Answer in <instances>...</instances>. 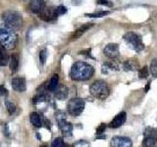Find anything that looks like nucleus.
I'll return each instance as SVG.
<instances>
[{
  "mask_svg": "<svg viewBox=\"0 0 157 147\" xmlns=\"http://www.w3.org/2000/svg\"><path fill=\"white\" fill-rule=\"evenodd\" d=\"M55 11H56V14H57V16H58V15H64V14L67 12V9H66V7H65L64 5H59V6L55 9Z\"/></svg>",
  "mask_w": 157,
  "mask_h": 147,
  "instance_id": "7c9ffc66",
  "label": "nucleus"
},
{
  "mask_svg": "<svg viewBox=\"0 0 157 147\" xmlns=\"http://www.w3.org/2000/svg\"><path fill=\"white\" fill-rule=\"evenodd\" d=\"M156 141H157V139H155L153 137L146 136V137H144L141 145H142V147H155Z\"/></svg>",
  "mask_w": 157,
  "mask_h": 147,
  "instance_id": "4be33fe9",
  "label": "nucleus"
},
{
  "mask_svg": "<svg viewBox=\"0 0 157 147\" xmlns=\"http://www.w3.org/2000/svg\"><path fill=\"white\" fill-rule=\"evenodd\" d=\"M103 53L106 57H108L111 60H116L119 58L120 56V50H119V46L116 43H109L107 44L104 49H103Z\"/></svg>",
  "mask_w": 157,
  "mask_h": 147,
  "instance_id": "6e6552de",
  "label": "nucleus"
},
{
  "mask_svg": "<svg viewBox=\"0 0 157 147\" xmlns=\"http://www.w3.org/2000/svg\"><path fill=\"white\" fill-rule=\"evenodd\" d=\"M2 19L4 21V24L7 27L13 29V30H18L22 26L23 20L22 16L15 11H7L3 13Z\"/></svg>",
  "mask_w": 157,
  "mask_h": 147,
  "instance_id": "7ed1b4c3",
  "label": "nucleus"
},
{
  "mask_svg": "<svg viewBox=\"0 0 157 147\" xmlns=\"http://www.w3.org/2000/svg\"><path fill=\"white\" fill-rule=\"evenodd\" d=\"M9 67H10V69H11V71L13 73H15V72L18 71V68H19V58H18L17 55H12L10 57Z\"/></svg>",
  "mask_w": 157,
  "mask_h": 147,
  "instance_id": "aec40b11",
  "label": "nucleus"
},
{
  "mask_svg": "<svg viewBox=\"0 0 157 147\" xmlns=\"http://www.w3.org/2000/svg\"><path fill=\"white\" fill-rule=\"evenodd\" d=\"M57 120H58L59 128L61 129L62 134L64 136H71L72 133H73V125H72L71 122H69L68 121H66L64 113L61 112V115L57 116Z\"/></svg>",
  "mask_w": 157,
  "mask_h": 147,
  "instance_id": "0eeeda50",
  "label": "nucleus"
},
{
  "mask_svg": "<svg viewBox=\"0 0 157 147\" xmlns=\"http://www.w3.org/2000/svg\"><path fill=\"white\" fill-rule=\"evenodd\" d=\"M126 120H127V114H126V112H121V113H119L118 115L115 116V118L111 121L109 126L112 127V128L120 127L121 125H123L125 123Z\"/></svg>",
  "mask_w": 157,
  "mask_h": 147,
  "instance_id": "9d476101",
  "label": "nucleus"
},
{
  "mask_svg": "<svg viewBox=\"0 0 157 147\" xmlns=\"http://www.w3.org/2000/svg\"><path fill=\"white\" fill-rule=\"evenodd\" d=\"M92 26H93V24H84L80 25L78 29H76V31H74L72 33V35H71L72 38H78V37H80L86 30H88Z\"/></svg>",
  "mask_w": 157,
  "mask_h": 147,
  "instance_id": "ddd939ff",
  "label": "nucleus"
},
{
  "mask_svg": "<svg viewBox=\"0 0 157 147\" xmlns=\"http://www.w3.org/2000/svg\"><path fill=\"white\" fill-rule=\"evenodd\" d=\"M94 74V69L91 65L85 62H76L70 71V76L73 80L82 81L89 79Z\"/></svg>",
  "mask_w": 157,
  "mask_h": 147,
  "instance_id": "f257e3e1",
  "label": "nucleus"
},
{
  "mask_svg": "<svg viewBox=\"0 0 157 147\" xmlns=\"http://www.w3.org/2000/svg\"><path fill=\"white\" fill-rule=\"evenodd\" d=\"M46 100V97L44 95H36L35 97H33L32 99V102L35 104V103H38V102H42V101H45Z\"/></svg>",
  "mask_w": 157,
  "mask_h": 147,
  "instance_id": "2f4dec72",
  "label": "nucleus"
},
{
  "mask_svg": "<svg viewBox=\"0 0 157 147\" xmlns=\"http://www.w3.org/2000/svg\"><path fill=\"white\" fill-rule=\"evenodd\" d=\"M149 84H150V81H148V82H147V85H146V88H145V91H148V89H149Z\"/></svg>",
  "mask_w": 157,
  "mask_h": 147,
  "instance_id": "c9c22d12",
  "label": "nucleus"
},
{
  "mask_svg": "<svg viewBox=\"0 0 157 147\" xmlns=\"http://www.w3.org/2000/svg\"><path fill=\"white\" fill-rule=\"evenodd\" d=\"M29 9L34 14H41L45 9V2L43 0H32L29 4Z\"/></svg>",
  "mask_w": 157,
  "mask_h": 147,
  "instance_id": "9b49d317",
  "label": "nucleus"
},
{
  "mask_svg": "<svg viewBox=\"0 0 157 147\" xmlns=\"http://www.w3.org/2000/svg\"><path fill=\"white\" fill-rule=\"evenodd\" d=\"M46 57H47V51L46 49H42L40 52H39V61L40 63L43 65L46 61Z\"/></svg>",
  "mask_w": 157,
  "mask_h": 147,
  "instance_id": "c85d7f7f",
  "label": "nucleus"
},
{
  "mask_svg": "<svg viewBox=\"0 0 157 147\" xmlns=\"http://www.w3.org/2000/svg\"><path fill=\"white\" fill-rule=\"evenodd\" d=\"M58 84H59V77H58V74H54L50 81H49V84H48V90L49 91H56V89L58 88Z\"/></svg>",
  "mask_w": 157,
  "mask_h": 147,
  "instance_id": "412c9836",
  "label": "nucleus"
},
{
  "mask_svg": "<svg viewBox=\"0 0 157 147\" xmlns=\"http://www.w3.org/2000/svg\"><path fill=\"white\" fill-rule=\"evenodd\" d=\"M105 127H106V125H105L104 123H101L100 125H98L97 128H96V134H101V133H103V131L105 130Z\"/></svg>",
  "mask_w": 157,
  "mask_h": 147,
  "instance_id": "473e14b6",
  "label": "nucleus"
},
{
  "mask_svg": "<svg viewBox=\"0 0 157 147\" xmlns=\"http://www.w3.org/2000/svg\"><path fill=\"white\" fill-rule=\"evenodd\" d=\"M149 73L152 74V76L157 77V58L153 59L149 66Z\"/></svg>",
  "mask_w": 157,
  "mask_h": 147,
  "instance_id": "393cba45",
  "label": "nucleus"
},
{
  "mask_svg": "<svg viewBox=\"0 0 157 147\" xmlns=\"http://www.w3.org/2000/svg\"><path fill=\"white\" fill-rule=\"evenodd\" d=\"M124 40L127 42V44L129 45V47L131 49H132L133 51H135L137 53L141 52L144 49V44L142 42V38L136 32L129 31V32L125 33Z\"/></svg>",
  "mask_w": 157,
  "mask_h": 147,
  "instance_id": "39448f33",
  "label": "nucleus"
},
{
  "mask_svg": "<svg viewBox=\"0 0 157 147\" xmlns=\"http://www.w3.org/2000/svg\"><path fill=\"white\" fill-rule=\"evenodd\" d=\"M97 3H98V4H101V5L112 6V3H111L109 0H97Z\"/></svg>",
  "mask_w": 157,
  "mask_h": 147,
  "instance_id": "f704fd0d",
  "label": "nucleus"
},
{
  "mask_svg": "<svg viewBox=\"0 0 157 147\" xmlns=\"http://www.w3.org/2000/svg\"><path fill=\"white\" fill-rule=\"evenodd\" d=\"M148 74H149V69L146 66H144L143 68L139 69V71H138V76L140 78H146L148 76Z\"/></svg>",
  "mask_w": 157,
  "mask_h": 147,
  "instance_id": "bb28decb",
  "label": "nucleus"
},
{
  "mask_svg": "<svg viewBox=\"0 0 157 147\" xmlns=\"http://www.w3.org/2000/svg\"><path fill=\"white\" fill-rule=\"evenodd\" d=\"M68 93H69L68 88L65 85H61V86H58V88L56 89V91H55V97L57 99H59V100H63V99L67 98Z\"/></svg>",
  "mask_w": 157,
  "mask_h": 147,
  "instance_id": "dca6fc26",
  "label": "nucleus"
},
{
  "mask_svg": "<svg viewBox=\"0 0 157 147\" xmlns=\"http://www.w3.org/2000/svg\"><path fill=\"white\" fill-rule=\"evenodd\" d=\"M139 67L138 62L136 60H127L124 63V70L126 72H131V71H135L137 70Z\"/></svg>",
  "mask_w": 157,
  "mask_h": 147,
  "instance_id": "2eb2a0df",
  "label": "nucleus"
},
{
  "mask_svg": "<svg viewBox=\"0 0 157 147\" xmlns=\"http://www.w3.org/2000/svg\"><path fill=\"white\" fill-rule=\"evenodd\" d=\"M12 87L14 90L19 92H24L26 88V79L24 77H14L12 79Z\"/></svg>",
  "mask_w": 157,
  "mask_h": 147,
  "instance_id": "f8f14e48",
  "label": "nucleus"
},
{
  "mask_svg": "<svg viewBox=\"0 0 157 147\" xmlns=\"http://www.w3.org/2000/svg\"><path fill=\"white\" fill-rule=\"evenodd\" d=\"M51 147H67V145L65 144V142L62 138L58 137V138L54 139V141L51 144Z\"/></svg>",
  "mask_w": 157,
  "mask_h": 147,
  "instance_id": "a878e982",
  "label": "nucleus"
},
{
  "mask_svg": "<svg viewBox=\"0 0 157 147\" xmlns=\"http://www.w3.org/2000/svg\"><path fill=\"white\" fill-rule=\"evenodd\" d=\"M118 70H119V68L114 62H105L102 65V73L103 74H109L111 72L118 71Z\"/></svg>",
  "mask_w": 157,
  "mask_h": 147,
  "instance_id": "f3484780",
  "label": "nucleus"
},
{
  "mask_svg": "<svg viewBox=\"0 0 157 147\" xmlns=\"http://www.w3.org/2000/svg\"><path fill=\"white\" fill-rule=\"evenodd\" d=\"M9 62H10V57L6 51V48L2 44H0V66L5 67L8 65Z\"/></svg>",
  "mask_w": 157,
  "mask_h": 147,
  "instance_id": "4468645a",
  "label": "nucleus"
},
{
  "mask_svg": "<svg viewBox=\"0 0 157 147\" xmlns=\"http://www.w3.org/2000/svg\"><path fill=\"white\" fill-rule=\"evenodd\" d=\"M57 17V14H56V11L54 10H48L46 12H42L40 14V18L46 22H49V21H52L54 19H56Z\"/></svg>",
  "mask_w": 157,
  "mask_h": 147,
  "instance_id": "a211bd4d",
  "label": "nucleus"
},
{
  "mask_svg": "<svg viewBox=\"0 0 157 147\" xmlns=\"http://www.w3.org/2000/svg\"><path fill=\"white\" fill-rule=\"evenodd\" d=\"M143 135L144 137L149 136V137H153L155 139H157V128L155 127H146L145 130L143 131Z\"/></svg>",
  "mask_w": 157,
  "mask_h": 147,
  "instance_id": "5701e85b",
  "label": "nucleus"
},
{
  "mask_svg": "<svg viewBox=\"0 0 157 147\" xmlns=\"http://www.w3.org/2000/svg\"><path fill=\"white\" fill-rule=\"evenodd\" d=\"M89 91L93 97L101 99V100L107 98L110 94L109 85L107 84L106 81L101 80V79H98V80H95L94 82H92L89 87Z\"/></svg>",
  "mask_w": 157,
  "mask_h": 147,
  "instance_id": "f03ea898",
  "label": "nucleus"
},
{
  "mask_svg": "<svg viewBox=\"0 0 157 147\" xmlns=\"http://www.w3.org/2000/svg\"><path fill=\"white\" fill-rule=\"evenodd\" d=\"M111 147H132V142L126 136H114L110 142Z\"/></svg>",
  "mask_w": 157,
  "mask_h": 147,
  "instance_id": "1a4fd4ad",
  "label": "nucleus"
},
{
  "mask_svg": "<svg viewBox=\"0 0 157 147\" xmlns=\"http://www.w3.org/2000/svg\"><path fill=\"white\" fill-rule=\"evenodd\" d=\"M73 147H90V144L85 141V140H79V141H77Z\"/></svg>",
  "mask_w": 157,
  "mask_h": 147,
  "instance_id": "c756f323",
  "label": "nucleus"
},
{
  "mask_svg": "<svg viewBox=\"0 0 157 147\" xmlns=\"http://www.w3.org/2000/svg\"><path fill=\"white\" fill-rule=\"evenodd\" d=\"M29 120H30V122H31L34 126H36V127H40V126L42 125L41 118H40V116H39L37 113H35V112H33V113L30 114Z\"/></svg>",
  "mask_w": 157,
  "mask_h": 147,
  "instance_id": "6ab92c4d",
  "label": "nucleus"
},
{
  "mask_svg": "<svg viewBox=\"0 0 157 147\" xmlns=\"http://www.w3.org/2000/svg\"><path fill=\"white\" fill-rule=\"evenodd\" d=\"M5 105H6L7 110H8V112H9L10 114H13V113L16 111V106H15L11 101L6 100V101H5Z\"/></svg>",
  "mask_w": 157,
  "mask_h": 147,
  "instance_id": "cd10ccee",
  "label": "nucleus"
},
{
  "mask_svg": "<svg viewBox=\"0 0 157 147\" xmlns=\"http://www.w3.org/2000/svg\"><path fill=\"white\" fill-rule=\"evenodd\" d=\"M7 95H8V90L3 85H0V96H7Z\"/></svg>",
  "mask_w": 157,
  "mask_h": 147,
  "instance_id": "72a5a7b5",
  "label": "nucleus"
},
{
  "mask_svg": "<svg viewBox=\"0 0 157 147\" xmlns=\"http://www.w3.org/2000/svg\"><path fill=\"white\" fill-rule=\"evenodd\" d=\"M109 14H110L109 11H99V12H95V13H87L84 16L89 17V18H101V17L107 16Z\"/></svg>",
  "mask_w": 157,
  "mask_h": 147,
  "instance_id": "b1692460",
  "label": "nucleus"
},
{
  "mask_svg": "<svg viewBox=\"0 0 157 147\" xmlns=\"http://www.w3.org/2000/svg\"><path fill=\"white\" fill-rule=\"evenodd\" d=\"M155 147H157V141H156V144H155Z\"/></svg>",
  "mask_w": 157,
  "mask_h": 147,
  "instance_id": "e433bc0d",
  "label": "nucleus"
},
{
  "mask_svg": "<svg viewBox=\"0 0 157 147\" xmlns=\"http://www.w3.org/2000/svg\"><path fill=\"white\" fill-rule=\"evenodd\" d=\"M16 40L17 37L13 29L6 25L0 26V44H2L6 49H12L16 45Z\"/></svg>",
  "mask_w": 157,
  "mask_h": 147,
  "instance_id": "20e7f679",
  "label": "nucleus"
},
{
  "mask_svg": "<svg viewBox=\"0 0 157 147\" xmlns=\"http://www.w3.org/2000/svg\"><path fill=\"white\" fill-rule=\"evenodd\" d=\"M84 109V101L80 98H73L67 104V111L73 117L79 116Z\"/></svg>",
  "mask_w": 157,
  "mask_h": 147,
  "instance_id": "423d86ee",
  "label": "nucleus"
}]
</instances>
